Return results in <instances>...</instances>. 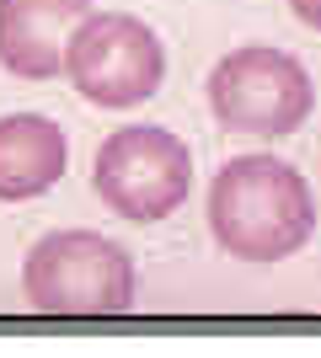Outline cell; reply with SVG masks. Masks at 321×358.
Returning <instances> with one entry per match:
<instances>
[{
    "instance_id": "6da1fadb",
    "label": "cell",
    "mask_w": 321,
    "mask_h": 358,
    "mask_svg": "<svg viewBox=\"0 0 321 358\" xmlns=\"http://www.w3.org/2000/svg\"><path fill=\"white\" fill-rule=\"evenodd\" d=\"M209 230L241 262H284L311 241L316 203L290 161L236 155L209 182Z\"/></svg>"
},
{
    "instance_id": "8992f818",
    "label": "cell",
    "mask_w": 321,
    "mask_h": 358,
    "mask_svg": "<svg viewBox=\"0 0 321 358\" xmlns=\"http://www.w3.org/2000/svg\"><path fill=\"white\" fill-rule=\"evenodd\" d=\"M92 0H0V64L22 80L64 75V43Z\"/></svg>"
},
{
    "instance_id": "5b68a950",
    "label": "cell",
    "mask_w": 321,
    "mask_h": 358,
    "mask_svg": "<svg viewBox=\"0 0 321 358\" xmlns=\"http://www.w3.org/2000/svg\"><path fill=\"white\" fill-rule=\"evenodd\" d=\"M64 75L86 102L118 113L155 96L166 75V48L129 11H86L64 43Z\"/></svg>"
},
{
    "instance_id": "52a82bcc",
    "label": "cell",
    "mask_w": 321,
    "mask_h": 358,
    "mask_svg": "<svg viewBox=\"0 0 321 358\" xmlns=\"http://www.w3.org/2000/svg\"><path fill=\"white\" fill-rule=\"evenodd\" d=\"M64 129L43 113H11L0 118V198L6 203H27L48 193L64 177Z\"/></svg>"
},
{
    "instance_id": "ba28073f",
    "label": "cell",
    "mask_w": 321,
    "mask_h": 358,
    "mask_svg": "<svg viewBox=\"0 0 321 358\" xmlns=\"http://www.w3.org/2000/svg\"><path fill=\"white\" fill-rule=\"evenodd\" d=\"M290 11L300 16L311 32H321V0H290Z\"/></svg>"
},
{
    "instance_id": "7a4b0ae2",
    "label": "cell",
    "mask_w": 321,
    "mask_h": 358,
    "mask_svg": "<svg viewBox=\"0 0 321 358\" xmlns=\"http://www.w3.org/2000/svg\"><path fill=\"white\" fill-rule=\"evenodd\" d=\"M22 289L43 315H123L134 305L139 273L118 241L97 230H54L27 252Z\"/></svg>"
},
{
    "instance_id": "277c9868",
    "label": "cell",
    "mask_w": 321,
    "mask_h": 358,
    "mask_svg": "<svg viewBox=\"0 0 321 358\" xmlns=\"http://www.w3.org/2000/svg\"><path fill=\"white\" fill-rule=\"evenodd\" d=\"M193 187V155L171 129L155 123H129L107 134L92 166V193L102 198L118 220L155 224L177 214V203Z\"/></svg>"
},
{
    "instance_id": "3957f363",
    "label": "cell",
    "mask_w": 321,
    "mask_h": 358,
    "mask_svg": "<svg viewBox=\"0 0 321 358\" xmlns=\"http://www.w3.org/2000/svg\"><path fill=\"white\" fill-rule=\"evenodd\" d=\"M209 107L230 134H257V139H284L311 118L316 86L311 70L284 48H230L209 70Z\"/></svg>"
}]
</instances>
